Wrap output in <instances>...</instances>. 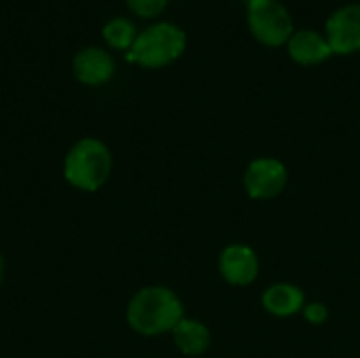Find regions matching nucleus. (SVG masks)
Here are the masks:
<instances>
[{"instance_id":"nucleus-1","label":"nucleus","mask_w":360,"mask_h":358,"mask_svg":"<svg viewBox=\"0 0 360 358\" xmlns=\"http://www.w3.org/2000/svg\"><path fill=\"white\" fill-rule=\"evenodd\" d=\"M181 319H186L181 300L175 291L162 285L139 289L127 306L129 327L146 338L171 333Z\"/></svg>"},{"instance_id":"nucleus-2","label":"nucleus","mask_w":360,"mask_h":358,"mask_svg":"<svg viewBox=\"0 0 360 358\" xmlns=\"http://www.w3.org/2000/svg\"><path fill=\"white\" fill-rule=\"evenodd\" d=\"M112 165V152L101 139L82 137L65 154L63 177L80 192H97L110 179Z\"/></svg>"},{"instance_id":"nucleus-3","label":"nucleus","mask_w":360,"mask_h":358,"mask_svg":"<svg viewBox=\"0 0 360 358\" xmlns=\"http://www.w3.org/2000/svg\"><path fill=\"white\" fill-rule=\"evenodd\" d=\"M186 42L188 36L179 25L162 21L137 34L133 46L127 53V59L141 68L158 70L177 61L186 51Z\"/></svg>"},{"instance_id":"nucleus-4","label":"nucleus","mask_w":360,"mask_h":358,"mask_svg":"<svg viewBox=\"0 0 360 358\" xmlns=\"http://www.w3.org/2000/svg\"><path fill=\"white\" fill-rule=\"evenodd\" d=\"M247 23L253 38L270 49L287 46L293 36V17L278 0H249Z\"/></svg>"},{"instance_id":"nucleus-5","label":"nucleus","mask_w":360,"mask_h":358,"mask_svg":"<svg viewBox=\"0 0 360 358\" xmlns=\"http://www.w3.org/2000/svg\"><path fill=\"white\" fill-rule=\"evenodd\" d=\"M245 190L255 200L276 198L289 181L287 167L276 158H255L245 171Z\"/></svg>"},{"instance_id":"nucleus-6","label":"nucleus","mask_w":360,"mask_h":358,"mask_svg":"<svg viewBox=\"0 0 360 358\" xmlns=\"http://www.w3.org/2000/svg\"><path fill=\"white\" fill-rule=\"evenodd\" d=\"M327 40L333 55H352L360 51V4H344L327 19Z\"/></svg>"},{"instance_id":"nucleus-7","label":"nucleus","mask_w":360,"mask_h":358,"mask_svg":"<svg viewBox=\"0 0 360 358\" xmlns=\"http://www.w3.org/2000/svg\"><path fill=\"white\" fill-rule=\"evenodd\" d=\"M219 272L234 287L251 285L259 274V260L247 245H230L219 255Z\"/></svg>"},{"instance_id":"nucleus-8","label":"nucleus","mask_w":360,"mask_h":358,"mask_svg":"<svg viewBox=\"0 0 360 358\" xmlns=\"http://www.w3.org/2000/svg\"><path fill=\"white\" fill-rule=\"evenodd\" d=\"M72 68H74L76 78L82 84L99 87V84H105L114 76L116 63L108 51H103L99 46H86L76 53Z\"/></svg>"},{"instance_id":"nucleus-9","label":"nucleus","mask_w":360,"mask_h":358,"mask_svg":"<svg viewBox=\"0 0 360 358\" xmlns=\"http://www.w3.org/2000/svg\"><path fill=\"white\" fill-rule=\"evenodd\" d=\"M287 53L300 65H319L333 55L327 36L314 30L293 32V36L287 42Z\"/></svg>"},{"instance_id":"nucleus-10","label":"nucleus","mask_w":360,"mask_h":358,"mask_svg":"<svg viewBox=\"0 0 360 358\" xmlns=\"http://www.w3.org/2000/svg\"><path fill=\"white\" fill-rule=\"evenodd\" d=\"M262 302H264V308L270 314H274L278 319H287V317H293V314H297V312L304 310L306 295L295 285L278 283V285H272V287L266 289Z\"/></svg>"},{"instance_id":"nucleus-11","label":"nucleus","mask_w":360,"mask_h":358,"mask_svg":"<svg viewBox=\"0 0 360 358\" xmlns=\"http://www.w3.org/2000/svg\"><path fill=\"white\" fill-rule=\"evenodd\" d=\"M177 350L184 357H202L211 346V331L196 319H181V323L171 331Z\"/></svg>"},{"instance_id":"nucleus-12","label":"nucleus","mask_w":360,"mask_h":358,"mask_svg":"<svg viewBox=\"0 0 360 358\" xmlns=\"http://www.w3.org/2000/svg\"><path fill=\"white\" fill-rule=\"evenodd\" d=\"M103 38L110 46L114 49H122V51H129L137 38V30L135 25L124 19V17H116V19H110L105 25H103Z\"/></svg>"},{"instance_id":"nucleus-13","label":"nucleus","mask_w":360,"mask_h":358,"mask_svg":"<svg viewBox=\"0 0 360 358\" xmlns=\"http://www.w3.org/2000/svg\"><path fill=\"white\" fill-rule=\"evenodd\" d=\"M127 4L139 17H158L167 8L169 0H127Z\"/></svg>"},{"instance_id":"nucleus-14","label":"nucleus","mask_w":360,"mask_h":358,"mask_svg":"<svg viewBox=\"0 0 360 358\" xmlns=\"http://www.w3.org/2000/svg\"><path fill=\"white\" fill-rule=\"evenodd\" d=\"M304 317H306V321L312 323V325H323V323L329 319V310H327L325 304L312 302V304H306V306H304Z\"/></svg>"},{"instance_id":"nucleus-15","label":"nucleus","mask_w":360,"mask_h":358,"mask_svg":"<svg viewBox=\"0 0 360 358\" xmlns=\"http://www.w3.org/2000/svg\"><path fill=\"white\" fill-rule=\"evenodd\" d=\"M2 279H4V260L0 255V285H2Z\"/></svg>"}]
</instances>
